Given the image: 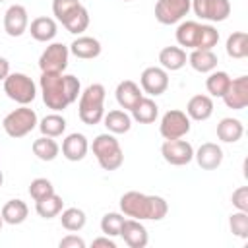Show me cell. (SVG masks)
I'll return each mask as SVG.
<instances>
[{
	"instance_id": "23",
	"label": "cell",
	"mask_w": 248,
	"mask_h": 248,
	"mask_svg": "<svg viewBox=\"0 0 248 248\" xmlns=\"http://www.w3.org/2000/svg\"><path fill=\"white\" fill-rule=\"evenodd\" d=\"M130 116H132V120H136V122H140V124H151V122H155L157 116H159V107H157V103H155L151 97H145V95H143V97L132 107Z\"/></svg>"
},
{
	"instance_id": "25",
	"label": "cell",
	"mask_w": 248,
	"mask_h": 248,
	"mask_svg": "<svg viewBox=\"0 0 248 248\" xmlns=\"http://www.w3.org/2000/svg\"><path fill=\"white\" fill-rule=\"evenodd\" d=\"M159 62H161V68H165L167 72H176L186 66L188 56L182 46H165L159 52Z\"/></svg>"
},
{
	"instance_id": "6",
	"label": "cell",
	"mask_w": 248,
	"mask_h": 248,
	"mask_svg": "<svg viewBox=\"0 0 248 248\" xmlns=\"http://www.w3.org/2000/svg\"><path fill=\"white\" fill-rule=\"evenodd\" d=\"M4 93L17 105H29L37 97V85L27 74L14 72L4 79Z\"/></svg>"
},
{
	"instance_id": "41",
	"label": "cell",
	"mask_w": 248,
	"mask_h": 248,
	"mask_svg": "<svg viewBox=\"0 0 248 248\" xmlns=\"http://www.w3.org/2000/svg\"><path fill=\"white\" fill-rule=\"evenodd\" d=\"M232 207H236L238 211H248V186H240L232 192L231 196Z\"/></svg>"
},
{
	"instance_id": "34",
	"label": "cell",
	"mask_w": 248,
	"mask_h": 248,
	"mask_svg": "<svg viewBox=\"0 0 248 248\" xmlns=\"http://www.w3.org/2000/svg\"><path fill=\"white\" fill-rule=\"evenodd\" d=\"M60 223L66 231L70 232H78L85 227L87 223V217H85V211L79 209V207H68V209H62L60 211Z\"/></svg>"
},
{
	"instance_id": "12",
	"label": "cell",
	"mask_w": 248,
	"mask_h": 248,
	"mask_svg": "<svg viewBox=\"0 0 248 248\" xmlns=\"http://www.w3.org/2000/svg\"><path fill=\"white\" fill-rule=\"evenodd\" d=\"M140 87L149 97H159L169 87V72L161 66H149L140 76Z\"/></svg>"
},
{
	"instance_id": "14",
	"label": "cell",
	"mask_w": 248,
	"mask_h": 248,
	"mask_svg": "<svg viewBox=\"0 0 248 248\" xmlns=\"http://www.w3.org/2000/svg\"><path fill=\"white\" fill-rule=\"evenodd\" d=\"M221 99L232 110L246 108L248 107V76H238V78L231 79V83Z\"/></svg>"
},
{
	"instance_id": "2",
	"label": "cell",
	"mask_w": 248,
	"mask_h": 248,
	"mask_svg": "<svg viewBox=\"0 0 248 248\" xmlns=\"http://www.w3.org/2000/svg\"><path fill=\"white\" fill-rule=\"evenodd\" d=\"M120 213L138 221H161L169 213V203L161 196L130 190L120 196Z\"/></svg>"
},
{
	"instance_id": "3",
	"label": "cell",
	"mask_w": 248,
	"mask_h": 248,
	"mask_svg": "<svg viewBox=\"0 0 248 248\" xmlns=\"http://www.w3.org/2000/svg\"><path fill=\"white\" fill-rule=\"evenodd\" d=\"M105 95L107 89L103 83H91L87 85L78 99V116L83 124L95 126L105 116Z\"/></svg>"
},
{
	"instance_id": "4",
	"label": "cell",
	"mask_w": 248,
	"mask_h": 248,
	"mask_svg": "<svg viewBox=\"0 0 248 248\" xmlns=\"http://www.w3.org/2000/svg\"><path fill=\"white\" fill-rule=\"evenodd\" d=\"M91 149H93V155H95V159L103 170H116L124 163L122 147H120L118 140L114 138V134H110V132L99 134L93 140Z\"/></svg>"
},
{
	"instance_id": "10",
	"label": "cell",
	"mask_w": 248,
	"mask_h": 248,
	"mask_svg": "<svg viewBox=\"0 0 248 248\" xmlns=\"http://www.w3.org/2000/svg\"><path fill=\"white\" fill-rule=\"evenodd\" d=\"M190 10H194V14L203 21L219 23L231 16V2L229 0H192Z\"/></svg>"
},
{
	"instance_id": "31",
	"label": "cell",
	"mask_w": 248,
	"mask_h": 248,
	"mask_svg": "<svg viewBox=\"0 0 248 248\" xmlns=\"http://www.w3.org/2000/svg\"><path fill=\"white\" fill-rule=\"evenodd\" d=\"M41 130V136H48V138H58L66 132V118L58 112H50L46 116L41 118V122L37 124Z\"/></svg>"
},
{
	"instance_id": "27",
	"label": "cell",
	"mask_w": 248,
	"mask_h": 248,
	"mask_svg": "<svg viewBox=\"0 0 248 248\" xmlns=\"http://www.w3.org/2000/svg\"><path fill=\"white\" fill-rule=\"evenodd\" d=\"M60 23L66 27V31H70V33H74V35H81V33L89 27V12H87V8H85L83 4H79V6L74 8Z\"/></svg>"
},
{
	"instance_id": "13",
	"label": "cell",
	"mask_w": 248,
	"mask_h": 248,
	"mask_svg": "<svg viewBox=\"0 0 248 248\" xmlns=\"http://www.w3.org/2000/svg\"><path fill=\"white\" fill-rule=\"evenodd\" d=\"M29 27V14L25 6L21 4H12L4 12V31L10 37H21Z\"/></svg>"
},
{
	"instance_id": "43",
	"label": "cell",
	"mask_w": 248,
	"mask_h": 248,
	"mask_svg": "<svg viewBox=\"0 0 248 248\" xmlns=\"http://www.w3.org/2000/svg\"><path fill=\"white\" fill-rule=\"evenodd\" d=\"M93 248H116V242L112 240V236H99V238H95L93 240V244H91Z\"/></svg>"
},
{
	"instance_id": "26",
	"label": "cell",
	"mask_w": 248,
	"mask_h": 248,
	"mask_svg": "<svg viewBox=\"0 0 248 248\" xmlns=\"http://www.w3.org/2000/svg\"><path fill=\"white\" fill-rule=\"evenodd\" d=\"M103 122H105V128L110 132V134H126L130 132L132 128V116L124 110V108H114V110H108L105 116H103Z\"/></svg>"
},
{
	"instance_id": "44",
	"label": "cell",
	"mask_w": 248,
	"mask_h": 248,
	"mask_svg": "<svg viewBox=\"0 0 248 248\" xmlns=\"http://www.w3.org/2000/svg\"><path fill=\"white\" fill-rule=\"evenodd\" d=\"M8 74H10V62L4 56H0V81H4Z\"/></svg>"
},
{
	"instance_id": "28",
	"label": "cell",
	"mask_w": 248,
	"mask_h": 248,
	"mask_svg": "<svg viewBox=\"0 0 248 248\" xmlns=\"http://www.w3.org/2000/svg\"><path fill=\"white\" fill-rule=\"evenodd\" d=\"M244 134V126L238 118H232V116H227V118H221L219 124H217V138L225 143H234L242 138Z\"/></svg>"
},
{
	"instance_id": "15",
	"label": "cell",
	"mask_w": 248,
	"mask_h": 248,
	"mask_svg": "<svg viewBox=\"0 0 248 248\" xmlns=\"http://www.w3.org/2000/svg\"><path fill=\"white\" fill-rule=\"evenodd\" d=\"M194 159H196V163H198L200 169H203V170H215L223 163V149H221V145H217L213 141H205V143H202L194 151Z\"/></svg>"
},
{
	"instance_id": "8",
	"label": "cell",
	"mask_w": 248,
	"mask_h": 248,
	"mask_svg": "<svg viewBox=\"0 0 248 248\" xmlns=\"http://www.w3.org/2000/svg\"><path fill=\"white\" fill-rule=\"evenodd\" d=\"M70 48L62 43H50L39 56V68L45 74H64L68 68Z\"/></svg>"
},
{
	"instance_id": "7",
	"label": "cell",
	"mask_w": 248,
	"mask_h": 248,
	"mask_svg": "<svg viewBox=\"0 0 248 248\" xmlns=\"http://www.w3.org/2000/svg\"><path fill=\"white\" fill-rule=\"evenodd\" d=\"M192 128V120L188 118V114L184 110L178 108H170L161 116V124H159V134L165 140H178L184 138Z\"/></svg>"
},
{
	"instance_id": "47",
	"label": "cell",
	"mask_w": 248,
	"mask_h": 248,
	"mask_svg": "<svg viewBox=\"0 0 248 248\" xmlns=\"http://www.w3.org/2000/svg\"><path fill=\"white\" fill-rule=\"evenodd\" d=\"M124 2H132V0H124Z\"/></svg>"
},
{
	"instance_id": "18",
	"label": "cell",
	"mask_w": 248,
	"mask_h": 248,
	"mask_svg": "<svg viewBox=\"0 0 248 248\" xmlns=\"http://www.w3.org/2000/svg\"><path fill=\"white\" fill-rule=\"evenodd\" d=\"M68 48L76 58H81V60H93L103 50L99 39L89 37V35H78V39H74V43Z\"/></svg>"
},
{
	"instance_id": "39",
	"label": "cell",
	"mask_w": 248,
	"mask_h": 248,
	"mask_svg": "<svg viewBox=\"0 0 248 248\" xmlns=\"http://www.w3.org/2000/svg\"><path fill=\"white\" fill-rule=\"evenodd\" d=\"M219 43V31L211 23H202V37H200V46L203 50H211Z\"/></svg>"
},
{
	"instance_id": "9",
	"label": "cell",
	"mask_w": 248,
	"mask_h": 248,
	"mask_svg": "<svg viewBox=\"0 0 248 248\" xmlns=\"http://www.w3.org/2000/svg\"><path fill=\"white\" fill-rule=\"evenodd\" d=\"M190 6L192 0H157L155 19L161 25H174L188 16Z\"/></svg>"
},
{
	"instance_id": "40",
	"label": "cell",
	"mask_w": 248,
	"mask_h": 248,
	"mask_svg": "<svg viewBox=\"0 0 248 248\" xmlns=\"http://www.w3.org/2000/svg\"><path fill=\"white\" fill-rule=\"evenodd\" d=\"M81 2L79 0H52V14L58 21H62L74 8H78Z\"/></svg>"
},
{
	"instance_id": "22",
	"label": "cell",
	"mask_w": 248,
	"mask_h": 248,
	"mask_svg": "<svg viewBox=\"0 0 248 248\" xmlns=\"http://www.w3.org/2000/svg\"><path fill=\"white\" fill-rule=\"evenodd\" d=\"M200 37H202V23L198 21H180L176 27V43L180 46H186L190 50L200 46Z\"/></svg>"
},
{
	"instance_id": "11",
	"label": "cell",
	"mask_w": 248,
	"mask_h": 248,
	"mask_svg": "<svg viewBox=\"0 0 248 248\" xmlns=\"http://www.w3.org/2000/svg\"><path fill=\"white\" fill-rule=\"evenodd\" d=\"M161 155L169 165L182 167L188 165L194 159V147L190 141L178 138V140H165L161 145Z\"/></svg>"
},
{
	"instance_id": "16",
	"label": "cell",
	"mask_w": 248,
	"mask_h": 248,
	"mask_svg": "<svg viewBox=\"0 0 248 248\" xmlns=\"http://www.w3.org/2000/svg\"><path fill=\"white\" fill-rule=\"evenodd\" d=\"M120 236L124 238V242L130 248H145L149 242V234H147V229L143 227V223L138 219H132V217L124 219Z\"/></svg>"
},
{
	"instance_id": "20",
	"label": "cell",
	"mask_w": 248,
	"mask_h": 248,
	"mask_svg": "<svg viewBox=\"0 0 248 248\" xmlns=\"http://www.w3.org/2000/svg\"><path fill=\"white\" fill-rule=\"evenodd\" d=\"M213 108H215L213 99L209 95H202L200 93V95L190 97V101L186 105V114H188L190 120L203 122V120H207L213 114Z\"/></svg>"
},
{
	"instance_id": "21",
	"label": "cell",
	"mask_w": 248,
	"mask_h": 248,
	"mask_svg": "<svg viewBox=\"0 0 248 248\" xmlns=\"http://www.w3.org/2000/svg\"><path fill=\"white\" fill-rule=\"evenodd\" d=\"M27 31L31 33V37L39 43H50L56 33H58V25H56V19L52 17H46V16H39L31 21V25L27 27Z\"/></svg>"
},
{
	"instance_id": "32",
	"label": "cell",
	"mask_w": 248,
	"mask_h": 248,
	"mask_svg": "<svg viewBox=\"0 0 248 248\" xmlns=\"http://www.w3.org/2000/svg\"><path fill=\"white\" fill-rule=\"evenodd\" d=\"M62 207H64V202H62V198L56 192L50 194V196H46V198H43V200H37L35 202V211L43 219H52V217L60 215Z\"/></svg>"
},
{
	"instance_id": "46",
	"label": "cell",
	"mask_w": 248,
	"mask_h": 248,
	"mask_svg": "<svg viewBox=\"0 0 248 248\" xmlns=\"http://www.w3.org/2000/svg\"><path fill=\"white\" fill-rule=\"evenodd\" d=\"M2 227H4V219H2V213H0V231H2Z\"/></svg>"
},
{
	"instance_id": "29",
	"label": "cell",
	"mask_w": 248,
	"mask_h": 248,
	"mask_svg": "<svg viewBox=\"0 0 248 248\" xmlns=\"http://www.w3.org/2000/svg\"><path fill=\"white\" fill-rule=\"evenodd\" d=\"M0 213H2L4 223H8V225H21L27 219V215H29V207H27V203L23 200L16 198V200H8Z\"/></svg>"
},
{
	"instance_id": "42",
	"label": "cell",
	"mask_w": 248,
	"mask_h": 248,
	"mask_svg": "<svg viewBox=\"0 0 248 248\" xmlns=\"http://www.w3.org/2000/svg\"><path fill=\"white\" fill-rule=\"evenodd\" d=\"M58 246L60 248H85V240L78 234H68V236L60 238Z\"/></svg>"
},
{
	"instance_id": "5",
	"label": "cell",
	"mask_w": 248,
	"mask_h": 248,
	"mask_svg": "<svg viewBox=\"0 0 248 248\" xmlns=\"http://www.w3.org/2000/svg\"><path fill=\"white\" fill-rule=\"evenodd\" d=\"M39 124L37 112L33 108H29L27 105H21L19 108H14L12 112H8L2 120V128L10 138H23L27 134H31Z\"/></svg>"
},
{
	"instance_id": "38",
	"label": "cell",
	"mask_w": 248,
	"mask_h": 248,
	"mask_svg": "<svg viewBox=\"0 0 248 248\" xmlns=\"http://www.w3.org/2000/svg\"><path fill=\"white\" fill-rule=\"evenodd\" d=\"M50 194H54V186H52V182L48 180V178H35V180H31V184H29V196L37 202V200H43V198H46V196H50Z\"/></svg>"
},
{
	"instance_id": "37",
	"label": "cell",
	"mask_w": 248,
	"mask_h": 248,
	"mask_svg": "<svg viewBox=\"0 0 248 248\" xmlns=\"http://www.w3.org/2000/svg\"><path fill=\"white\" fill-rule=\"evenodd\" d=\"M231 232L238 238H248V211H234L229 217Z\"/></svg>"
},
{
	"instance_id": "19",
	"label": "cell",
	"mask_w": 248,
	"mask_h": 248,
	"mask_svg": "<svg viewBox=\"0 0 248 248\" xmlns=\"http://www.w3.org/2000/svg\"><path fill=\"white\" fill-rule=\"evenodd\" d=\"M114 97H116V103L120 105V108L132 110V107L143 97V91H141V87H140L136 81L124 79V81H120V83L116 85Z\"/></svg>"
},
{
	"instance_id": "17",
	"label": "cell",
	"mask_w": 248,
	"mask_h": 248,
	"mask_svg": "<svg viewBox=\"0 0 248 248\" xmlns=\"http://www.w3.org/2000/svg\"><path fill=\"white\" fill-rule=\"evenodd\" d=\"M89 151V141L83 134L79 132H74V134H68L62 141V155L68 159V161H81Z\"/></svg>"
},
{
	"instance_id": "45",
	"label": "cell",
	"mask_w": 248,
	"mask_h": 248,
	"mask_svg": "<svg viewBox=\"0 0 248 248\" xmlns=\"http://www.w3.org/2000/svg\"><path fill=\"white\" fill-rule=\"evenodd\" d=\"M2 184H4V174H2V170H0V188H2Z\"/></svg>"
},
{
	"instance_id": "24",
	"label": "cell",
	"mask_w": 248,
	"mask_h": 248,
	"mask_svg": "<svg viewBox=\"0 0 248 248\" xmlns=\"http://www.w3.org/2000/svg\"><path fill=\"white\" fill-rule=\"evenodd\" d=\"M217 54L211 50H203V48H194L190 54H188V64L200 72V74H209L213 70H217Z\"/></svg>"
},
{
	"instance_id": "33",
	"label": "cell",
	"mask_w": 248,
	"mask_h": 248,
	"mask_svg": "<svg viewBox=\"0 0 248 248\" xmlns=\"http://www.w3.org/2000/svg\"><path fill=\"white\" fill-rule=\"evenodd\" d=\"M33 153L37 155V159L41 161H54L60 153V145L54 141V138H48V136H41L33 141Z\"/></svg>"
},
{
	"instance_id": "30",
	"label": "cell",
	"mask_w": 248,
	"mask_h": 248,
	"mask_svg": "<svg viewBox=\"0 0 248 248\" xmlns=\"http://www.w3.org/2000/svg\"><path fill=\"white\" fill-rule=\"evenodd\" d=\"M225 50L231 58L234 60H242L248 56V35L244 31H234L227 37L225 43Z\"/></svg>"
},
{
	"instance_id": "48",
	"label": "cell",
	"mask_w": 248,
	"mask_h": 248,
	"mask_svg": "<svg viewBox=\"0 0 248 248\" xmlns=\"http://www.w3.org/2000/svg\"><path fill=\"white\" fill-rule=\"evenodd\" d=\"M0 2H8V0H0Z\"/></svg>"
},
{
	"instance_id": "1",
	"label": "cell",
	"mask_w": 248,
	"mask_h": 248,
	"mask_svg": "<svg viewBox=\"0 0 248 248\" xmlns=\"http://www.w3.org/2000/svg\"><path fill=\"white\" fill-rule=\"evenodd\" d=\"M39 87H41L43 103L48 108H52L54 112L68 108L72 103H76L79 99V93H81V83L72 74H45V72H41Z\"/></svg>"
},
{
	"instance_id": "36",
	"label": "cell",
	"mask_w": 248,
	"mask_h": 248,
	"mask_svg": "<svg viewBox=\"0 0 248 248\" xmlns=\"http://www.w3.org/2000/svg\"><path fill=\"white\" fill-rule=\"evenodd\" d=\"M124 219H126L124 213H118V211L105 213L103 219H101V231H103V234H107V236H120Z\"/></svg>"
},
{
	"instance_id": "35",
	"label": "cell",
	"mask_w": 248,
	"mask_h": 248,
	"mask_svg": "<svg viewBox=\"0 0 248 248\" xmlns=\"http://www.w3.org/2000/svg\"><path fill=\"white\" fill-rule=\"evenodd\" d=\"M229 83H231V76L227 72L213 70V72H209V76L205 79V89H207L209 97H223Z\"/></svg>"
}]
</instances>
